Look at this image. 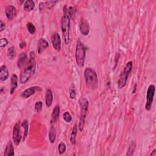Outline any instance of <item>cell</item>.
<instances>
[{
    "label": "cell",
    "mask_w": 156,
    "mask_h": 156,
    "mask_svg": "<svg viewBox=\"0 0 156 156\" xmlns=\"http://www.w3.org/2000/svg\"><path fill=\"white\" fill-rule=\"evenodd\" d=\"M34 58L35 53L32 51L31 52L29 63L20 76V81L21 84H25L26 82L28 81L31 77L34 75L36 70V63Z\"/></svg>",
    "instance_id": "1"
},
{
    "label": "cell",
    "mask_w": 156,
    "mask_h": 156,
    "mask_svg": "<svg viewBox=\"0 0 156 156\" xmlns=\"http://www.w3.org/2000/svg\"><path fill=\"white\" fill-rule=\"evenodd\" d=\"M86 85L90 89H95L98 86V79L96 71L92 68H87L84 71Z\"/></svg>",
    "instance_id": "2"
},
{
    "label": "cell",
    "mask_w": 156,
    "mask_h": 156,
    "mask_svg": "<svg viewBox=\"0 0 156 156\" xmlns=\"http://www.w3.org/2000/svg\"><path fill=\"white\" fill-rule=\"evenodd\" d=\"M85 48L84 45V44L80 40H78L77 41L76 47L75 56L77 65L78 66H79V67H83L84 66L85 61Z\"/></svg>",
    "instance_id": "3"
},
{
    "label": "cell",
    "mask_w": 156,
    "mask_h": 156,
    "mask_svg": "<svg viewBox=\"0 0 156 156\" xmlns=\"http://www.w3.org/2000/svg\"><path fill=\"white\" fill-rule=\"evenodd\" d=\"M65 14L61 19V29L65 42L66 44H68L70 42V20L69 15L66 13V10H65Z\"/></svg>",
    "instance_id": "4"
},
{
    "label": "cell",
    "mask_w": 156,
    "mask_h": 156,
    "mask_svg": "<svg viewBox=\"0 0 156 156\" xmlns=\"http://www.w3.org/2000/svg\"><path fill=\"white\" fill-rule=\"evenodd\" d=\"M132 66H133L132 62L129 61L127 63V64L125 66L123 70L121 71V73L120 75L118 82V87L120 88H123L126 85L128 76L132 71Z\"/></svg>",
    "instance_id": "5"
},
{
    "label": "cell",
    "mask_w": 156,
    "mask_h": 156,
    "mask_svg": "<svg viewBox=\"0 0 156 156\" xmlns=\"http://www.w3.org/2000/svg\"><path fill=\"white\" fill-rule=\"evenodd\" d=\"M79 104L81 106V116L79 124V129L81 132H82L85 126V121L88 107V101L87 99L82 98L79 100Z\"/></svg>",
    "instance_id": "6"
},
{
    "label": "cell",
    "mask_w": 156,
    "mask_h": 156,
    "mask_svg": "<svg viewBox=\"0 0 156 156\" xmlns=\"http://www.w3.org/2000/svg\"><path fill=\"white\" fill-rule=\"evenodd\" d=\"M155 87L154 85L151 84L149 86L147 93V103L145 105V109L147 110H149L151 109L155 94Z\"/></svg>",
    "instance_id": "7"
},
{
    "label": "cell",
    "mask_w": 156,
    "mask_h": 156,
    "mask_svg": "<svg viewBox=\"0 0 156 156\" xmlns=\"http://www.w3.org/2000/svg\"><path fill=\"white\" fill-rule=\"evenodd\" d=\"M51 41L54 49L58 51H59L61 49V39L58 33H53L51 37Z\"/></svg>",
    "instance_id": "8"
},
{
    "label": "cell",
    "mask_w": 156,
    "mask_h": 156,
    "mask_svg": "<svg viewBox=\"0 0 156 156\" xmlns=\"http://www.w3.org/2000/svg\"><path fill=\"white\" fill-rule=\"evenodd\" d=\"M37 91H42V88L39 86H32L22 92L20 96L24 99H27L32 95H34Z\"/></svg>",
    "instance_id": "9"
},
{
    "label": "cell",
    "mask_w": 156,
    "mask_h": 156,
    "mask_svg": "<svg viewBox=\"0 0 156 156\" xmlns=\"http://www.w3.org/2000/svg\"><path fill=\"white\" fill-rule=\"evenodd\" d=\"M21 129H20V125L18 123L15 125L14 129H13V133H12V139L16 145H18L20 143L21 140Z\"/></svg>",
    "instance_id": "10"
},
{
    "label": "cell",
    "mask_w": 156,
    "mask_h": 156,
    "mask_svg": "<svg viewBox=\"0 0 156 156\" xmlns=\"http://www.w3.org/2000/svg\"><path fill=\"white\" fill-rule=\"evenodd\" d=\"M79 29L81 34L85 36L88 35L90 32V26L86 20L82 18L79 23Z\"/></svg>",
    "instance_id": "11"
},
{
    "label": "cell",
    "mask_w": 156,
    "mask_h": 156,
    "mask_svg": "<svg viewBox=\"0 0 156 156\" xmlns=\"http://www.w3.org/2000/svg\"><path fill=\"white\" fill-rule=\"evenodd\" d=\"M17 9L14 6H8L6 9V15L9 20H12L17 15Z\"/></svg>",
    "instance_id": "12"
},
{
    "label": "cell",
    "mask_w": 156,
    "mask_h": 156,
    "mask_svg": "<svg viewBox=\"0 0 156 156\" xmlns=\"http://www.w3.org/2000/svg\"><path fill=\"white\" fill-rule=\"evenodd\" d=\"M28 62V55L25 52H21L19 54L17 60V66L19 69H23Z\"/></svg>",
    "instance_id": "13"
},
{
    "label": "cell",
    "mask_w": 156,
    "mask_h": 156,
    "mask_svg": "<svg viewBox=\"0 0 156 156\" xmlns=\"http://www.w3.org/2000/svg\"><path fill=\"white\" fill-rule=\"evenodd\" d=\"M49 47V43L44 39H40L38 43V52L41 54Z\"/></svg>",
    "instance_id": "14"
},
{
    "label": "cell",
    "mask_w": 156,
    "mask_h": 156,
    "mask_svg": "<svg viewBox=\"0 0 156 156\" xmlns=\"http://www.w3.org/2000/svg\"><path fill=\"white\" fill-rule=\"evenodd\" d=\"M10 82H11L10 84L11 88H10V93L11 95H12L18 86V76H17V74H13L12 76H11Z\"/></svg>",
    "instance_id": "15"
},
{
    "label": "cell",
    "mask_w": 156,
    "mask_h": 156,
    "mask_svg": "<svg viewBox=\"0 0 156 156\" xmlns=\"http://www.w3.org/2000/svg\"><path fill=\"white\" fill-rule=\"evenodd\" d=\"M53 101V95L51 89L48 88L46 91L45 95V104L48 107H50L52 104Z\"/></svg>",
    "instance_id": "16"
},
{
    "label": "cell",
    "mask_w": 156,
    "mask_h": 156,
    "mask_svg": "<svg viewBox=\"0 0 156 156\" xmlns=\"http://www.w3.org/2000/svg\"><path fill=\"white\" fill-rule=\"evenodd\" d=\"M9 73L7 66L6 65H2L0 69V80L1 81H4L7 79L9 77Z\"/></svg>",
    "instance_id": "17"
},
{
    "label": "cell",
    "mask_w": 156,
    "mask_h": 156,
    "mask_svg": "<svg viewBox=\"0 0 156 156\" xmlns=\"http://www.w3.org/2000/svg\"><path fill=\"white\" fill-rule=\"evenodd\" d=\"M60 111H61V110H60V107L59 105H57L54 107V108L52 110V115H51L52 123H53V122H55L58 119L59 115H60Z\"/></svg>",
    "instance_id": "18"
},
{
    "label": "cell",
    "mask_w": 156,
    "mask_h": 156,
    "mask_svg": "<svg viewBox=\"0 0 156 156\" xmlns=\"http://www.w3.org/2000/svg\"><path fill=\"white\" fill-rule=\"evenodd\" d=\"M14 154H15L14 148L12 143L11 141H9L6 146L4 155V156H11V155H14Z\"/></svg>",
    "instance_id": "19"
},
{
    "label": "cell",
    "mask_w": 156,
    "mask_h": 156,
    "mask_svg": "<svg viewBox=\"0 0 156 156\" xmlns=\"http://www.w3.org/2000/svg\"><path fill=\"white\" fill-rule=\"evenodd\" d=\"M35 7V3L32 0H27L24 4V9L28 12H31Z\"/></svg>",
    "instance_id": "20"
},
{
    "label": "cell",
    "mask_w": 156,
    "mask_h": 156,
    "mask_svg": "<svg viewBox=\"0 0 156 156\" xmlns=\"http://www.w3.org/2000/svg\"><path fill=\"white\" fill-rule=\"evenodd\" d=\"M77 130H78L77 125H75L73 128L72 133H71V138H70L71 143L73 144V145H75L76 144V137L77 133Z\"/></svg>",
    "instance_id": "21"
},
{
    "label": "cell",
    "mask_w": 156,
    "mask_h": 156,
    "mask_svg": "<svg viewBox=\"0 0 156 156\" xmlns=\"http://www.w3.org/2000/svg\"><path fill=\"white\" fill-rule=\"evenodd\" d=\"M22 127L24 129V134H23V141H25L27 138L28 136V129H29V126H28V120H24L23 122H22Z\"/></svg>",
    "instance_id": "22"
},
{
    "label": "cell",
    "mask_w": 156,
    "mask_h": 156,
    "mask_svg": "<svg viewBox=\"0 0 156 156\" xmlns=\"http://www.w3.org/2000/svg\"><path fill=\"white\" fill-rule=\"evenodd\" d=\"M56 139V131L54 127H51L49 132V139L51 143H54Z\"/></svg>",
    "instance_id": "23"
},
{
    "label": "cell",
    "mask_w": 156,
    "mask_h": 156,
    "mask_svg": "<svg viewBox=\"0 0 156 156\" xmlns=\"http://www.w3.org/2000/svg\"><path fill=\"white\" fill-rule=\"evenodd\" d=\"M136 143L135 141H132L131 143H130V145L129 147L128 150V152L126 154L127 155H133V152L135 151V149H136Z\"/></svg>",
    "instance_id": "24"
},
{
    "label": "cell",
    "mask_w": 156,
    "mask_h": 156,
    "mask_svg": "<svg viewBox=\"0 0 156 156\" xmlns=\"http://www.w3.org/2000/svg\"><path fill=\"white\" fill-rule=\"evenodd\" d=\"M7 56L9 59H13L15 57V51L14 47H11L8 49Z\"/></svg>",
    "instance_id": "25"
},
{
    "label": "cell",
    "mask_w": 156,
    "mask_h": 156,
    "mask_svg": "<svg viewBox=\"0 0 156 156\" xmlns=\"http://www.w3.org/2000/svg\"><path fill=\"white\" fill-rule=\"evenodd\" d=\"M26 27H27V29H28V31L31 34H34V33L36 32V27L32 23H31V22H29V23H28L27 24Z\"/></svg>",
    "instance_id": "26"
},
{
    "label": "cell",
    "mask_w": 156,
    "mask_h": 156,
    "mask_svg": "<svg viewBox=\"0 0 156 156\" xmlns=\"http://www.w3.org/2000/svg\"><path fill=\"white\" fill-rule=\"evenodd\" d=\"M66 147L65 144L63 142H61L58 146V151H59V154H62L65 153L66 151Z\"/></svg>",
    "instance_id": "27"
},
{
    "label": "cell",
    "mask_w": 156,
    "mask_h": 156,
    "mask_svg": "<svg viewBox=\"0 0 156 156\" xmlns=\"http://www.w3.org/2000/svg\"><path fill=\"white\" fill-rule=\"evenodd\" d=\"M63 118L66 122H70L72 121V117L69 112H65L63 114Z\"/></svg>",
    "instance_id": "28"
},
{
    "label": "cell",
    "mask_w": 156,
    "mask_h": 156,
    "mask_svg": "<svg viewBox=\"0 0 156 156\" xmlns=\"http://www.w3.org/2000/svg\"><path fill=\"white\" fill-rule=\"evenodd\" d=\"M42 106H43L42 102H41V101L36 102V103L35 104V109H36L37 112L39 113L41 112L42 110Z\"/></svg>",
    "instance_id": "29"
},
{
    "label": "cell",
    "mask_w": 156,
    "mask_h": 156,
    "mask_svg": "<svg viewBox=\"0 0 156 156\" xmlns=\"http://www.w3.org/2000/svg\"><path fill=\"white\" fill-rule=\"evenodd\" d=\"M8 43V41L6 39H1L0 40V47L3 48L6 47Z\"/></svg>",
    "instance_id": "30"
},
{
    "label": "cell",
    "mask_w": 156,
    "mask_h": 156,
    "mask_svg": "<svg viewBox=\"0 0 156 156\" xmlns=\"http://www.w3.org/2000/svg\"><path fill=\"white\" fill-rule=\"evenodd\" d=\"M70 96L71 99H75L76 97V93L74 89H71L70 90Z\"/></svg>",
    "instance_id": "31"
},
{
    "label": "cell",
    "mask_w": 156,
    "mask_h": 156,
    "mask_svg": "<svg viewBox=\"0 0 156 156\" xmlns=\"http://www.w3.org/2000/svg\"><path fill=\"white\" fill-rule=\"evenodd\" d=\"M6 28V25L3 21H0V32H3Z\"/></svg>",
    "instance_id": "32"
},
{
    "label": "cell",
    "mask_w": 156,
    "mask_h": 156,
    "mask_svg": "<svg viewBox=\"0 0 156 156\" xmlns=\"http://www.w3.org/2000/svg\"><path fill=\"white\" fill-rule=\"evenodd\" d=\"M73 10H74V9H73V7H70L69 8V17H71V18H73L72 15H73V14H74V12H73Z\"/></svg>",
    "instance_id": "33"
},
{
    "label": "cell",
    "mask_w": 156,
    "mask_h": 156,
    "mask_svg": "<svg viewBox=\"0 0 156 156\" xmlns=\"http://www.w3.org/2000/svg\"><path fill=\"white\" fill-rule=\"evenodd\" d=\"M137 84H135V85H134V90L133 91V93H135V92H136V88H137Z\"/></svg>",
    "instance_id": "34"
},
{
    "label": "cell",
    "mask_w": 156,
    "mask_h": 156,
    "mask_svg": "<svg viewBox=\"0 0 156 156\" xmlns=\"http://www.w3.org/2000/svg\"><path fill=\"white\" fill-rule=\"evenodd\" d=\"M155 152V149H154V150H153V152H152V153H151V155H153V154H154Z\"/></svg>",
    "instance_id": "35"
}]
</instances>
